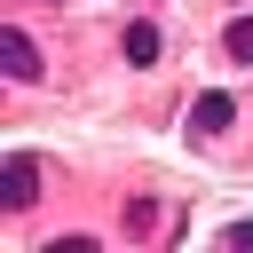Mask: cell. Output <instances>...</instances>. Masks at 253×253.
<instances>
[{"label": "cell", "instance_id": "obj_3", "mask_svg": "<svg viewBox=\"0 0 253 253\" xmlns=\"http://www.w3.org/2000/svg\"><path fill=\"white\" fill-rule=\"evenodd\" d=\"M229 119H237V103H229V95H221V87H213V95H198V103H190V134H221V126H229Z\"/></svg>", "mask_w": 253, "mask_h": 253}, {"label": "cell", "instance_id": "obj_6", "mask_svg": "<svg viewBox=\"0 0 253 253\" xmlns=\"http://www.w3.org/2000/svg\"><path fill=\"white\" fill-rule=\"evenodd\" d=\"M229 245H253V221H229Z\"/></svg>", "mask_w": 253, "mask_h": 253}, {"label": "cell", "instance_id": "obj_4", "mask_svg": "<svg viewBox=\"0 0 253 253\" xmlns=\"http://www.w3.org/2000/svg\"><path fill=\"white\" fill-rule=\"evenodd\" d=\"M126 63H158V24H126Z\"/></svg>", "mask_w": 253, "mask_h": 253}, {"label": "cell", "instance_id": "obj_1", "mask_svg": "<svg viewBox=\"0 0 253 253\" xmlns=\"http://www.w3.org/2000/svg\"><path fill=\"white\" fill-rule=\"evenodd\" d=\"M0 71H8L16 87H32V79H40V47H32V32H16V24L0 32Z\"/></svg>", "mask_w": 253, "mask_h": 253}, {"label": "cell", "instance_id": "obj_5", "mask_svg": "<svg viewBox=\"0 0 253 253\" xmlns=\"http://www.w3.org/2000/svg\"><path fill=\"white\" fill-rule=\"evenodd\" d=\"M221 47H229V55H237V63H253V16H237V24H229V32H221Z\"/></svg>", "mask_w": 253, "mask_h": 253}, {"label": "cell", "instance_id": "obj_2", "mask_svg": "<svg viewBox=\"0 0 253 253\" xmlns=\"http://www.w3.org/2000/svg\"><path fill=\"white\" fill-rule=\"evenodd\" d=\"M0 198H8V206H32V198H40V158L16 150V158L0 166Z\"/></svg>", "mask_w": 253, "mask_h": 253}]
</instances>
